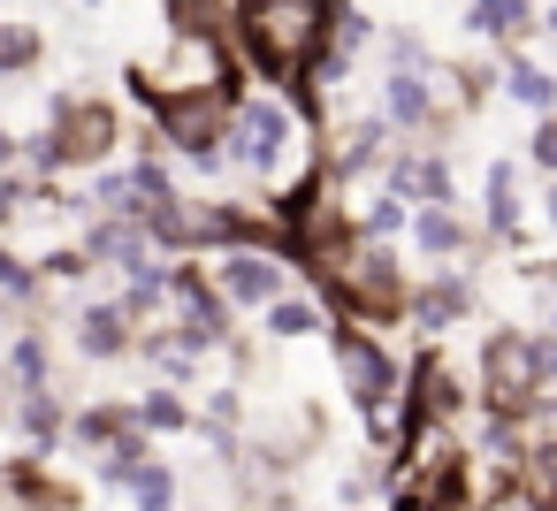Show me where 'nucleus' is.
<instances>
[{
    "label": "nucleus",
    "mask_w": 557,
    "mask_h": 511,
    "mask_svg": "<svg viewBox=\"0 0 557 511\" xmlns=\"http://www.w3.org/2000/svg\"><path fill=\"white\" fill-rule=\"evenodd\" d=\"M329 328H336V313H329V306H321L306 283L260 313V336H268V344H313V336H329Z\"/></svg>",
    "instance_id": "f8f14e48"
},
{
    "label": "nucleus",
    "mask_w": 557,
    "mask_h": 511,
    "mask_svg": "<svg viewBox=\"0 0 557 511\" xmlns=\"http://www.w3.org/2000/svg\"><path fill=\"white\" fill-rule=\"evenodd\" d=\"M123 496L138 503V511H184V481H176V465H138L131 481H123Z\"/></svg>",
    "instance_id": "dca6fc26"
},
{
    "label": "nucleus",
    "mask_w": 557,
    "mask_h": 511,
    "mask_svg": "<svg viewBox=\"0 0 557 511\" xmlns=\"http://www.w3.org/2000/svg\"><path fill=\"white\" fill-rule=\"evenodd\" d=\"M9 169H24V138H16L9 123H0V176H9Z\"/></svg>",
    "instance_id": "412c9836"
},
{
    "label": "nucleus",
    "mask_w": 557,
    "mask_h": 511,
    "mask_svg": "<svg viewBox=\"0 0 557 511\" xmlns=\"http://www.w3.org/2000/svg\"><path fill=\"white\" fill-rule=\"evenodd\" d=\"M405 245L428 260V267H450V260H466V252H481L488 237L458 214V207H412V229H405Z\"/></svg>",
    "instance_id": "1a4fd4ad"
},
{
    "label": "nucleus",
    "mask_w": 557,
    "mask_h": 511,
    "mask_svg": "<svg viewBox=\"0 0 557 511\" xmlns=\"http://www.w3.org/2000/svg\"><path fill=\"white\" fill-rule=\"evenodd\" d=\"M542 222H549V237H557V184H542Z\"/></svg>",
    "instance_id": "4be33fe9"
},
{
    "label": "nucleus",
    "mask_w": 557,
    "mask_h": 511,
    "mask_svg": "<svg viewBox=\"0 0 557 511\" xmlns=\"http://www.w3.org/2000/svg\"><path fill=\"white\" fill-rule=\"evenodd\" d=\"M24 70H39V32L0 16V77H24Z\"/></svg>",
    "instance_id": "6ab92c4d"
},
{
    "label": "nucleus",
    "mask_w": 557,
    "mask_h": 511,
    "mask_svg": "<svg viewBox=\"0 0 557 511\" xmlns=\"http://www.w3.org/2000/svg\"><path fill=\"white\" fill-rule=\"evenodd\" d=\"M131 420H138L146 435H184V427H199V404H191L184 389H169V382H146V389L131 397Z\"/></svg>",
    "instance_id": "4468645a"
},
{
    "label": "nucleus",
    "mask_w": 557,
    "mask_h": 511,
    "mask_svg": "<svg viewBox=\"0 0 557 511\" xmlns=\"http://www.w3.org/2000/svg\"><path fill=\"white\" fill-rule=\"evenodd\" d=\"M466 32L481 47H519V39L542 32V9L534 0H466Z\"/></svg>",
    "instance_id": "9b49d317"
},
{
    "label": "nucleus",
    "mask_w": 557,
    "mask_h": 511,
    "mask_svg": "<svg viewBox=\"0 0 557 511\" xmlns=\"http://www.w3.org/2000/svg\"><path fill=\"white\" fill-rule=\"evenodd\" d=\"M329 47V0H252L245 32H237V62L245 77L290 92Z\"/></svg>",
    "instance_id": "f03ea898"
},
{
    "label": "nucleus",
    "mask_w": 557,
    "mask_h": 511,
    "mask_svg": "<svg viewBox=\"0 0 557 511\" xmlns=\"http://www.w3.org/2000/svg\"><path fill=\"white\" fill-rule=\"evenodd\" d=\"M527 161L542 169V184H557V115H534V130H527Z\"/></svg>",
    "instance_id": "aec40b11"
},
{
    "label": "nucleus",
    "mask_w": 557,
    "mask_h": 511,
    "mask_svg": "<svg viewBox=\"0 0 557 511\" xmlns=\"http://www.w3.org/2000/svg\"><path fill=\"white\" fill-rule=\"evenodd\" d=\"M138 321H131V306L123 298H92V306H77V321H70V351L77 359H92V366H115V359H138Z\"/></svg>",
    "instance_id": "0eeeda50"
},
{
    "label": "nucleus",
    "mask_w": 557,
    "mask_h": 511,
    "mask_svg": "<svg viewBox=\"0 0 557 511\" xmlns=\"http://www.w3.org/2000/svg\"><path fill=\"white\" fill-rule=\"evenodd\" d=\"M85 9H108V0H85Z\"/></svg>",
    "instance_id": "5701e85b"
},
{
    "label": "nucleus",
    "mask_w": 557,
    "mask_h": 511,
    "mask_svg": "<svg viewBox=\"0 0 557 511\" xmlns=\"http://www.w3.org/2000/svg\"><path fill=\"white\" fill-rule=\"evenodd\" d=\"M481 237H488V245H527L519 161H488V169H481Z\"/></svg>",
    "instance_id": "9d476101"
},
{
    "label": "nucleus",
    "mask_w": 557,
    "mask_h": 511,
    "mask_svg": "<svg viewBox=\"0 0 557 511\" xmlns=\"http://www.w3.org/2000/svg\"><path fill=\"white\" fill-rule=\"evenodd\" d=\"M504 100H519L527 115H557V70L549 62H534V54H519V47H504Z\"/></svg>",
    "instance_id": "ddd939ff"
},
{
    "label": "nucleus",
    "mask_w": 557,
    "mask_h": 511,
    "mask_svg": "<svg viewBox=\"0 0 557 511\" xmlns=\"http://www.w3.org/2000/svg\"><path fill=\"white\" fill-rule=\"evenodd\" d=\"M382 184H389L405 207H458V184H450L443 146H397V153L382 161Z\"/></svg>",
    "instance_id": "6e6552de"
},
{
    "label": "nucleus",
    "mask_w": 557,
    "mask_h": 511,
    "mask_svg": "<svg viewBox=\"0 0 557 511\" xmlns=\"http://www.w3.org/2000/svg\"><path fill=\"white\" fill-rule=\"evenodd\" d=\"M207 275H214L230 313H268L275 298H290L306 283L283 245H222V252H207Z\"/></svg>",
    "instance_id": "20e7f679"
},
{
    "label": "nucleus",
    "mask_w": 557,
    "mask_h": 511,
    "mask_svg": "<svg viewBox=\"0 0 557 511\" xmlns=\"http://www.w3.org/2000/svg\"><path fill=\"white\" fill-rule=\"evenodd\" d=\"M123 427H131V404H108V397H100V404H77V412H70V443H85V450L115 443Z\"/></svg>",
    "instance_id": "f3484780"
},
{
    "label": "nucleus",
    "mask_w": 557,
    "mask_h": 511,
    "mask_svg": "<svg viewBox=\"0 0 557 511\" xmlns=\"http://www.w3.org/2000/svg\"><path fill=\"white\" fill-rule=\"evenodd\" d=\"M0 298H9V306H39V298H47L39 260H24L16 245H0Z\"/></svg>",
    "instance_id": "a211bd4d"
},
{
    "label": "nucleus",
    "mask_w": 557,
    "mask_h": 511,
    "mask_svg": "<svg viewBox=\"0 0 557 511\" xmlns=\"http://www.w3.org/2000/svg\"><path fill=\"white\" fill-rule=\"evenodd\" d=\"M222 161H230L237 191L260 199L268 214L329 169V161H321V130H313L283 92H237V108H230V138H222Z\"/></svg>",
    "instance_id": "f257e3e1"
},
{
    "label": "nucleus",
    "mask_w": 557,
    "mask_h": 511,
    "mask_svg": "<svg viewBox=\"0 0 557 511\" xmlns=\"http://www.w3.org/2000/svg\"><path fill=\"white\" fill-rule=\"evenodd\" d=\"M47 123H54L62 169H108L115 146H123V123H115L108 100H62V108H47Z\"/></svg>",
    "instance_id": "423d86ee"
},
{
    "label": "nucleus",
    "mask_w": 557,
    "mask_h": 511,
    "mask_svg": "<svg viewBox=\"0 0 557 511\" xmlns=\"http://www.w3.org/2000/svg\"><path fill=\"white\" fill-rule=\"evenodd\" d=\"M473 397L504 420H519L527 404L549 397V374H542V344L534 328H488L481 351H473Z\"/></svg>",
    "instance_id": "7ed1b4c3"
},
{
    "label": "nucleus",
    "mask_w": 557,
    "mask_h": 511,
    "mask_svg": "<svg viewBox=\"0 0 557 511\" xmlns=\"http://www.w3.org/2000/svg\"><path fill=\"white\" fill-rule=\"evenodd\" d=\"M473 306H481V290H473V275H466V267H420L412 306H405V328H412L420 344H435V336L466 328V321H473Z\"/></svg>",
    "instance_id": "39448f33"
},
{
    "label": "nucleus",
    "mask_w": 557,
    "mask_h": 511,
    "mask_svg": "<svg viewBox=\"0 0 557 511\" xmlns=\"http://www.w3.org/2000/svg\"><path fill=\"white\" fill-rule=\"evenodd\" d=\"M138 465H153V435H146L138 420H131V427H123L115 443H100V450H92V473H100V481H108L115 496H123V481H131Z\"/></svg>",
    "instance_id": "2eb2a0df"
}]
</instances>
